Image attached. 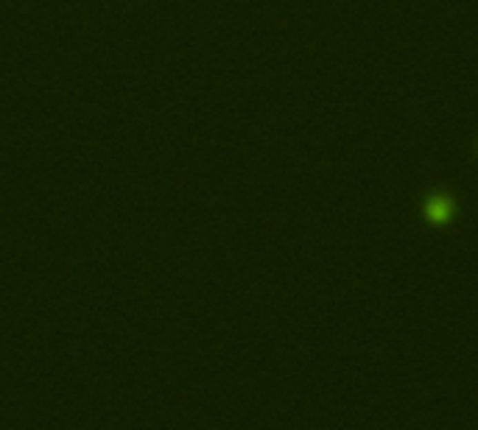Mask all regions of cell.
Instances as JSON below:
<instances>
[{"mask_svg":"<svg viewBox=\"0 0 478 430\" xmlns=\"http://www.w3.org/2000/svg\"><path fill=\"white\" fill-rule=\"evenodd\" d=\"M425 212H428L431 221L442 224V221H448L453 215V201L445 198V196H434V198H428V204H425Z\"/></svg>","mask_w":478,"mask_h":430,"instance_id":"6da1fadb","label":"cell"}]
</instances>
